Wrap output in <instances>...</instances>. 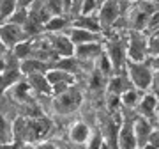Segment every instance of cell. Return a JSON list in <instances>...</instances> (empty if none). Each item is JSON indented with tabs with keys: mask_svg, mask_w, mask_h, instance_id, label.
I'll list each match as a JSON object with an SVG mask.
<instances>
[{
	"mask_svg": "<svg viewBox=\"0 0 159 149\" xmlns=\"http://www.w3.org/2000/svg\"><path fill=\"white\" fill-rule=\"evenodd\" d=\"M117 147L119 149H138L134 130H133V119H125L120 123L119 133H117Z\"/></svg>",
	"mask_w": 159,
	"mask_h": 149,
	"instance_id": "11",
	"label": "cell"
},
{
	"mask_svg": "<svg viewBox=\"0 0 159 149\" xmlns=\"http://www.w3.org/2000/svg\"><path fill=\"white\" fill-rule=\"evenodd\" d=\"M125 66H127V78L133 84V87L142 92L150 91L154 71L147 64V60L145 62H127Z\"/></svg>",
	"mask_w": 159,
	"mask_h": 149,
	"instance_id": "3",
	"label": "cell"
},
{
	"mask_svg": "<svg viewBox=\"0 0 159 149\" xmlns=\"http://www.w3.org/2000/svg\"><path fill=\"white\" fill-rule=\"evenodd\" d=\"M20 71H21V73H25V74L43 73V71H46V62L37 60V59H25V60H21Z\"/></svg>",
	"mask_w": 159,
	"mask_h": 149,
	"instance_id": "22",
	"label": "cell"
},
{
	"mask_svg": "<svg viewBox=\"0 0 159 149\" xmlns=\"http://www.w3.org/2000/svg\"><path fill=\"white\" fill-rule=\"evenodd\" d=\"M51 128V123L48 119L41 117H27V128H25V140L27 142H37L39 138L46 137Z\"/></svg>",
	"mask_w": 159,
	"mask_h": 149,
	"instance_id": "9",
	"label": "cell"
},
{
	"mask_svg": "<svg viewBox=\"0 0 159 149\" xmlns=\"http://www.w3.org/2000/svg\"><path fill=\"white\" fill-rule=\"evenodd\" d=\"M30 84L29 82H23V80H18L14 85L11 87V91H12V96L16 98V99H20V101H29L30 96H29V92H30Z\"/></svg>",
	"mask_w": 159,
	"mask_h": 149,
	"instance_id": "24",
	"label": "cell"
},
{
	"mask_svg": "<svg viewBox=\"0 0 159 149\" xmlns=\"http://www.w3.org/2000/svg\"><path fill=\"white\" fill-rule=\"evenodd\" d=\"M90 128L87 126L83 121H78V123H74L71 130H69V138L73 140L74 144H87L89 142V138H90Z\"/></svg>",
	"mask_w": 159,
	"mask_h": 149,
	"instance_id": "17",
	"label": "cell"
},
{
	"mask_svg": "<svg viewBox=\"0 0 159 149\" xmlns=\"http://www.w3.org/2000/svg\"><path fill=\"white\" fill-rule=\"evenodd\" d=\"M12 137V130L11 124L6 121L4 115H0V144H7Z\"/></svg>",
	"mask_w": 159,
	"mask_h": 149,
	"instance_id": "28",
	"label": "cell"
},
{
	"mask_svg": "<svg viewBox=\"0 0 159 149\" xmlns=\"http://www.w3.org/2000/svg\"><path fill=\"white\" fill-rule=\"evenodd\" d=\"M46 80L51 85V94L53 96H58V94L66 92L67 89H71L74 85V74L67 73L64 69L53 68V69H48L46 71Z\"/></svg>",
	"mask_w": 159,
	"mask_h": 149,
	"instance_id": "4",
	"label": "cell"
},
{
	"mask_svg": "<svg viewBox=\"0 0 159 149\" xmlns=\"http://www.w3.org/2000/svg\"><path fill=\"white\" fill-rule=\"evenodd\" d=\"M148 144H150V146H154L156 149H159V128H157V130H152L150 138H148Z\"/></svg>",
	"mask_w": 159,
	"mask_h": 149,
	"instance_id": "36",
	"label": "cell"
},
{
	"mask_svg": "<svg viewBox=\"0 0 159 149\" xmlns=\"http://www.w3.org/2000/svg\"><path fill=\"white\" fill-rule=\"evenodd\" d=\"M120 14H122L120 0H106L104 4H101L99 6V11H97V20L101 23L102 30L113 27Z\"/></svg>",
	"mask_w": 159,
	"mask_h": 149,
	"instance_id": "7",
	"label": "cell"
},
{
	"mask_svg": "<svg viewBox=\"0 0 159 149\" xmlns=\"http://www.w3.org/2000/svg\"><path fill=\"white\" fill-rule=\"evenodd\" d=\"M147 64L152 68V71H159V55H148Z\"/></svg>",
	"mask_w": 159,
	"mask_h": 149,
	"instance_id": "35",
	"label": "cell"
},
{
	"mask_svg": "<svg viewBox=\"0 0 159 149\" xmlns=\"http://www.w3.org/2000/svg\"><path fill=\"white\" fill-rule=\"evenodd\" d=\"M148 55H159V36H152L148 41Z\"/></svg>",
	"mask_w": 159,
	"mask_h": 149,
	"instance_id": "33",
	"label": "cell"
},
{
	"mask_svg": "<svg viewBox=\"0 0 159 149\" xmlns=\"http://www.w3.org/2000/svg\"><path fill=\"white\" fill-rule=\"evenodd\" d=\"M81 101H83L81 92L74 91L73 87H71V89H67L66 92L55 96L53 107H55V110H57L58 114H71V112H74L76 108H80Z\"/></svg>",
	"mask_w": 159,
	"mask_h": 149,
	"instance_id": "5",
	"label": "cell"
},
{
	"mask_svg": "<svg viewBox=\"0 0 159 149\" xmlns=\"http://www.w3.org/2000/svg\"><path fill=\"white\" fill-rule=\"evenodd\" d=\"M102 142H104V137L101 135V132H94L90 133V138L87 142V149H101Z\"/></svg>",
	"mask_w": 159,
	"mask_h": 149,
	"instance_id": "30",
	"label": "cell"
},
{
	"mask_svg": "<svg viewBox=\"0 0 159 149\" xmlns=\"http://www.w3.org/2000/svg\"><path fill=\"white\" fill-rule=\"evenodd\" d=\"M29 84L34 91L41 92V94H51V85L46 80V74H43V73L29 74Z\"/></svg>",
	"mask_w": 159,
	"mask_h": 149,
	"instance_id": "18",
	"label": "cell"
},
{
	"mask_svg": "<svg viewBox=\"0 0 159 149\" xmlns=\"http://www.w3.org/2000/svg\"><path fill=\"white\" fill-rule=\"evenodd\" d=\"M97 11H99V2L97 0H83L78 16H92V14H97Z\"/></svg>",
	"mask_w": 159,
	"mask_h": 149,
	"instance_id": "27",
	"label": "cell"
},
{
	"mask_svg": "<svg viewBox=\"0 0 159 149\" xmlns=\"http://www.w3.org/2000/svg\"><path fill=\"white\" fill-rule=\"evenodd\" d=\"M102 52H104L102 46L99 45V41H96V43H87V45L76 46L74 57L81 59V60H94V59H97Z\"/></svg>",
	"mask_w": 159,
	"mask_h": 149,
	"instance_id": "15",
	"label": "cell"
},
{
	"mask_svg": "<svg viewBox=\"0 0 159 149\" xmlns=\"http://www.w3.org/2000/svg\"><path fill=\"white\" fill-rule=\"evenodd\" d=\"M81 4H83V0H73V12H71V14H76V16H78Z\"/></svg>",
	"mask_w": 159,
	"mask_h": 149,
	"instance_id": "37",
	"label": "cell"
},
{
	"mask_svg": "<svg viewBox=\"0 0 159 149\" xmlns=\"http://www.w3.org/2000/svg\"><path fill=\"white\" fill-rule=\"evenodd\" d=\"M35 0H18V7H23V9H29Z\"/></svg>",
	"mask_w": 159,
	"mask_h": 149,
	"instance_id": "38",
	"label": "cell"
},
{
	"mask_svg": "<svg viewBox=\"0 0 159 149\" xmlns=\"http://www.w3.org/2000/svg\"><path fill=\"white\" fill-rule=\"evenodd\" d=\"M97 2H99V6H101V4H104V2H106V0H97Z\"/></svg>",
	"mask_w": 159,
	"mask_h": 149,
	"instance_id": "42",
	"label": "cell"
},
{
	"mask_svg": "<svg viewBox=\"0 0 159 149\" xmlns=\"http://www.w3.org/2000/svg\"><path fill=\"white\" fill-rule=\"evenodd\" d=\"M67 25H69V20L64 14H55V16H51L44 23V30L46 32H51V34H58L64 29H67Z\"/></svg>",
	"mask_w": 159,
	"mask_h": 149,
	"instance_id": "21",
	"label": "cell"
},
{
	"mask_svg": "<svg viewBox=\"0 0 159 149\" xmlns=\"http://www.w3.org/2000/svg\"><path fill=\"white\" fill-rule=\"evenodd\" d=\"M150 89H152V92L156 94V96H159V71H154V74H152V85H150Z\"/></svg>",
	"mask_w": 159,
	"mask_h": 149,
	"instance_id": "34",
	"label": "cell"
},
{
	"mask_svg": "<svg viewBox=\"0 0 159 149\" xmlns=\"http://www.w3.org/2000/svg\"><path fill=\"white\" fill-rule=\"evenodd\" d=\"M37 149H58V147L51 142H41L39 146H37Z\"/></svg>",
	"mask_w": 159,
	"mask_h": 149,
	"instance_id": "39",
	"label": "cell"
},
{
	"mask_svg": "<svg viewBox=\"0 0 159 149\" xmlns=\"http://www.w3.org/2000/svg\"><path fill=\"white\" fill-rule=\"evenodd\" d=\"M148 37L145 32L129 30V37L125 41L127 62H145L148 59Z\"/></svg>",
	"mask_w": 159,
	"mask_h": 149,
	"instance_id": "1",
	"label": "cell"
},
{
	"mask_svg": "<svg viewBox=\"0 0 159 149\" xmlns=\"http://www.w3.org/2000/svg\"><path fill=\"white\" fill-rule=\"evenodd\" d=\"M156 117H157V119H159V107H157V115H156Z\"/></svg>",
	"mask_w": 159,
	"mask_h": 149,
	"instance_id": "44",
	"label": "cell"
},
{
	"mask_svg": "<svg viewBox=\"0 0 159 149\" xmlns=\"http://www.w3.org/2000/svg\"><path fill=\"white\" fill-rule=\"evenodd\" d=\"M67 37L73 41L74 46H80V45H87V43H96L99 41L101 36L99 34H94V32H89V30H83V29H76V27H71L67 29Z\"/></svg>",
	"mask_w": 159,
	"mask_h": 149,
	"instance_id": "14",
	"label": "cell"
},
{
	"mask_svg": "<svg viewBox=\"0 0 159 149\" xmlns=\"http://www.w3.org/2000/svg\"><path fill=\"white\" fill-rule=\"evenodd\" d=\"M71 27H76V29H83L89 30V32H94V34H101L102 27L99 20H97V14H92V16H76Z\"/></svg>",
	"mask_w": 159,
	"mask_h": 149,
	"instance_id": "16",
	"label": "cell"
},
{
	"mask_svg": "<svg viewBox=\"0 0 159 149\" xmlns=\"http://www.w3.org/2000/svg\"><path fill=\"white\" fill-rule=\"evenodd\" d=\"M18 9V0H0V25L7 23Z\"/></svg>",
	"mask_w": 159,
	"mask_h": 149,
	"instance_id": "23",
	"label": "cell"
},
{
	"mask_svg": "<svg viewBox=\"0 0 159 149\" xmlns=\"http://www.w3.org/2000/svg\"><path fill=\"white\" fill-rule=\"evenodd\" d=\"M97 71H101L102 74H111L113 73V66H111V62H110V59H108V55L102 52L99 57H97Z\"/></svg>",
	"mask_w": 159,
	"mask_h": 149,
	"instance_id": "29",
	"label": "cell"
},
{
	"mask_svg": "<svg viewBox=\"0 0 159 149\" xmlns=\"http://www.w3.org/2000/svg\"><path fill=\"white\" fill-rule=\"evenodd\" d=\"M46 4L50 7L51 14H64V9H62V0H46Z\"/></svg>",
	"mask_w": 159,
	"mask_h": 149,
	"instance_id": "31",
	"label": "cell"
},
{
	"mask_svg": "<svg viewBox=\"0 0 159 149\" xmlns=\"http://www.w3.org/2000/svg\"><path fill=\"white\" fill-rule=\"evenodd\" d=\"M125 2H133V4H134V2H138V0H125Z\"/></svg>",
	"mask_w": 159,
	"mask_h": 149,
	"instance_id": "43",
	"label": "cell"
},
{
	"mask_svg": "<svg viewBox=\"0 0 159 149\" xmlns=\"http://www.w3.org/2000/svg\"><path fill=\"white\" fill-rule=\"evenodd\" d=\"M6 71V62H4V59H0V73H4Z\"/></svg>",
	"mask_w": 159,
	"mask_h": 149,
	"instance_id": "40",
	"label": "cell"
},
{
	"mask_svg": "<svg viewBox=\"0 0 159 149\" xmlns=\"http://www.w3.org/2000/svg\"><path fill=\"white\" fill-rule=\"evenodd\" d=\"M106 55H108L110 62L113 66V71H120L124 68V64H127V53H125V43L122 41V37H115L110 39L106 45Z\"/></svg>",
	"mask_w": 159,
	"mask_h": 149,
	"instance_id": "8",
	"label": "cell"
},
{
	"mask_svg": "<svg viewBox=\"0 0 159 149\" xmlns=\"http://www.w3.org/2000/svg\"><path fill=\"white\" fill-rule=\"evenodd\" d=\"M157 107H159V96H156L152 91H147V92H143V96L136 108L142 117L150 121V117L157 115Z\"/></svg>",
	"mask_w": 159,
	"mask_h": 149,
	"instance_id": "13",
	"label": "cell"
},
{
	"mask_svg": "<svg viewBox=\"0 0 159 149\" xmlns=\"http://www.w3.org/2000/svg\"><path fill=\"white\" fill-rule=\"evenodd\" d=\"M102 76H104V74H102L101 71H96V73L92 74V78H90V87H92V89H99V87L104 85Z\"/></svg>",
	"mask_w": 159,
	"mask_h": 149,
	"instance_id": "32",
	"label": "cell"
},
{
	"mask_svg": "<svg viewBox=\"0 0 159 149\" xmlns=\"http://www.w3.org/2000/svg\"><path fill=\"white\" fill-rule=\"evenodd\" d=\"M125 80H129V78H124V76H113V78H110V82L106 84L108 87V94H115V96H120L122 92H125L127 89L133 87V84H127Z\"/></svg>",
	"mask_w": 159,
	"mask_h": 149,
	"instance_id": "20",
	"label": "cell"
},
{
	"mask_svg": "<svg viewBox=\"0 0 159 149\" xmlns=\"http://www.w3.org/2000/svg\"><path fill=\"white\" fill-rule=\"evenodd\" d=\"M12 50H14V57L16 59H21V60L30 59L32 57V39L23 41V43H20V45L14 46Z\"/></svg>",
	"mask_w": 159,
	"mask_h": 149,
	"instance_id": "25",
	"label": "cell"
},
{
	"mask_svg": "<svg viewBox=\"0 0 159 149\" xmlns=\"http://www.w3.org/2000/svg\"><path fill=\"white\" fill-rule=\"evenodd\" d=\"M101 149H111V146H110L108 142H102V146H101Z\"/></svg>",
	"mask_w": 159,
	"mask_h": 149,
	"instance_id": "41",
	"label": "cell"
},
{
	"mask_svg": "<svg viewBox=\"0 0 159 149\" xmlns=\"http://www.w3.org/2000/svg\"><path fill=\"white\" fill-rule=\"evenodd\" d=\"M18 82V71H4L0 73V92L6 91L9 85H14Z\"/></svg>",
	"mask_w": 159,
	"mask_h": 149,
	"instance_id": "26",
	"label": "cell"
},
{
	"mask_svg": "<svg viewBox=\"0 0 159 149\" xmlns=\"http://www.w3.org/2000/svg\"><path fill=\"white\" fill-rule=\"evenodd\" d=\"M50 41V46L51 50L55 52L58 59H69V57H74V50H76V46L73 45V41L67 37V34H51L48 37Z\"/></svg>",
	"mask_w": 159,
	"mask_h": 149,
	"instance_id": "10",
	"label": "cell"
},
{
	"mask_svg": "<svg viewBox=\"0 0 159 149\" xmlns=\"http://www.w3.org/2000/svg\"><path fill=\"white\" fill-rule=\"evenodd\" d=\"M133 130H134V137H136V144L138 149H143L148 144V138H150V133H152V124L150 121L138 115L133 119Z\"/></svg>",
	"mask_w": 159,
	"mask_h": 149,
	"instance_id": "12",
	"label": "cell"
},
{
	"mask_svg": "<svg viewBox=\"0 0 159 149\" xmlns=\"http://www.w3.org/2000/svg\"><path fill=\"white\" fill-rule=\"evenodd\" d=\"M27 34H25V29L23 25H18V23L7 22L0 25V41L6 45V48H14L16 45L27 41Z\"/></svg>",
	"mask_w": 159,
	"mask_h": 149,
	"instance_id": "6",
	"label": "cell"
},
{
	"mask_svg": "<svg viewBox=\"0 0 159 149\" xmlns=\"http://www.w3.org/2000/svg\"><path fill=\"white\" fill-rule=\"evenodd\" d=\"M143 92L134 89V87H131L127 89L125 92L120 94V105H124L125 108H136L138 103H140V99H142Z\"/></svg>",
	"mask_w": 159,
	"mask_h": 149,
	"instance_id": "19",
	"label": "cell"
},
{
	"mask_svg": "<svg viewBox=\"0 0 159 149\" xmlns=\"http://www.w3.org/2000/svg\"><path fill=\"white\" fill-rule=\"evenodd\" d=\"M157 11L150 0H138L134 2V6L131 7L129 11V23H131V30L136 32H147L148 22L150 16Z\"/></svg>",
	"mask_w": 159,
	"mask_h": 149,
	"instance_id": "2",
	"label": "cell"
},
{
	"mask_svg": "<svg viewBox=\"0 0 159 149\" xmlns=\"http://www.w3.org/2000/svg\"><path fill=\"white\" fill-rule=\"evenodd\" d=\"M21 149H34V147H21ZM35 149H37V147H35Z\"/></svg>",
	"mask_w": 159,
	"mask_h": 149,
	"instance_id": "45",
	"label": "cell"
}]
</instances>
